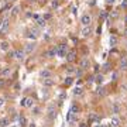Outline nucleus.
Listing matches in <instances>:
<instances>
[{
	"mask_svg": "<svg viewBox=\"0 0 127 127\" xmlns=\"http://www.w3.org/2000/svg\"><path fill=\"white\" fill-rule=\"evenodd\" d=\"M57 55L58 57H65L67 55V44H61L57 47Z\"/></svg>",
	"mask_w": 127,
	"mask_h": 127,
	"instance_id": "nucleus-1",
	"label": "nucleus"
},
{
	"mask_svg": "<svg viewBox=\"0 0 127 127\" xmlns=\"http://www.w3.org/2000/svg\"><path fill=\"white\" fill-rule=\"evenodd\" d=\"M81 23L86 27V25H90V23H92V17H90V14H83L82 16V18H81Z\"/></svg>",
	"mask_w": 127,
	"mask_h": 127,
	"instance_id": "nucleus-2",
	"label": "nucleus"
},
{
	"mask_svg": "<svg viewBox=\"0 0 127 127\" xmlns=\"http://www.w3.org/2000/svg\"><path fill=\"white\" fill-rule=\"evenodd\" d=\"M20 103H21V106H24V107H31V106L34 105V100L31 99V97H24Z\"/></svg>",
	"mask_w": 127,
	"mask_h": 127,
	"instance_id": "nucleus-3",
	"label": "nucleus"
},
{
	"mask_svg": "<svg viewBox=\"0 0 127 127\" xmlns=\"http://www.w3.org/2000/svg\"><path fill=\"white\" fill-rule=\"evenodd\" d=\"M13 58H16V59H24V51H21V50H16L14 51V57Z\"/></svg>",
	"mask_w": 127,
	"mask_h": 127,
	"instance_id": "nucleus-4",
	"label": "nucleus"
},
{
	"mask_svg": "<svg viewBox=\"0 0 127 127\" xmlns=\"http://www.w3.org/2000/svg\"><path fill=\"white\" fill-rule=\"evenodd\" d=\"M89 65H90V62H89V59L86 58V57L81 59V68H82V69H88Z\"/></svg>",
	"mask_w": 127,
	"mask_h": 127,
	"instance_id": "nucleus-5",
	"label": "nucleus"
},
{
	"mask_svg": "<svg viewBox=\"0 0 127 127\" xmlns=\"http://www.w3.org/2000/svg\"><path fill=\"white\" fill-rule=\"evenodd\" d=\"M75 117H76V114H74L72 112H69L67 114V123H69V124H72L74 121H75Z\"/></svg>",
	"mask_w": 127,
	"mask_h": 127,
	"instance_id": "nucleus-6",
	"label": "nucleus"
},
{
	"mask_svg": "<svg viewBox=\"0 0 127 127\" xmlns=\"http://www.w3.org/2000/svg\"><path fill=\"white\" fill-rule=\"evenodd\" d=\"M75 57H76L75 51H69V52L67 54V61H68V62H72V61L75 59Z\"/></svg>",
	"mask_w": 127,
	"mask_h": 127,
	"instance_id": "nucleus-7",
	"label": "nucleus"
},
{
	"mask_svg": "<svg viewBox=\"0 0 127 127\" xmlns=\"http://www.w3.org/2000/svg\"><path fill=\"white\" fill-rule=\"evenodd\" d=\"M40 75H41V78H44V79H45V78H50L51 76V71L50 69H44V71L40 72Z\"/></svg>",
	"mask_w": 127,
	"mask_h": 127,
	"instance_id": "nucleus-8",
	"label": "nucleus"
},
{
	"mask_svg": "<svg viewBox=\"0 0 127 127\" xmlns=\"http://www.w3.org/2000/svg\"><path fill=\"white\" fill-rule=\"evenodd\" d=\"M119 123H120L119 117H116V116H114V117H112V120H110V124H112L113 127H117V126H119Z\"/></svg>",
	"mask_w": 127,
	"mask_h": 127,
	"instance_id": "nucleus-9",
	"label": "nucleus"
},
{
	"mask_svg": "<svg viewBox=\"0 0 127 127\" xmlns=\"http://www.w3.org/2000/svg\"><path fill=\"white\" fill-rule=\"evenodd\" d=\"M8 28V20L6 18V20H3V23H1V31H7Z\"/></svg>",
	"mask_w": 127,
	"mask_h": 127,
	"instance_id": "nucleus-10",
	"label": "nucleus"
},
{
	"mask_svg": "<svg viewBox=\"0 0 127 127\" xmlns=\"http://www.w3.org/2000/svg\"><path fill=\"white\" fill-rule=\"evenodd\" d=\"M105 93H106V89H105V88H97V89H96V95H97V96H105Z\"/></svg>",
	"mask_w": 127,
	"mask_h": 127,
	"instance_id": "nucleus-11",
	"label": "nucleus"
},
{
	"mask_svg": "<svg viewBox=\"0 0 127 127\" xmlns=\"http://www.w3.org/2000/svg\"><path fill=\"white\" fill-rule=\"evenodd\" d=\"M89 120H90V121H96V123H97V121L100 120V117H99L97 114H95V113H92V114L89 116Z\"/></svg>",
	"mask_w": 127,
	"mask_h": 127,
	"instance_id": "nucleus-12",
	"label": "nucleus"
},
{
	"mask_svg": "<svg viewBox=\"0 0 127 127\" xmlns=\"http://www.w3.org/2000/svg\"><path fill=\"white\" fill-rule=\"evenodd\" d=\"M47 55H48V57H55V55H57V47L51 48V50L47 52Z\"/></svg>",
	"mask_w": 127,
	"mask_h": 127,
	"instance_id": "nucleus-13",
	"label": "nucleus"
},
{
	"mask_svg": "<svg viewBox=\"0 0 127 127\" xmlns=\"http://www.w3.org/2000/svg\"><path fill=\"white\" fill-rule=\"evenodd\" d=\"M44 85H45V86H52V85H54V81H52L51 78H45V79H44Z\"/></svg>",
	"mask_w": 127,
	"mask_h": 127,
	"instance_id": "nucleus-14",
	"label": "nucleus"
},
{
	"mask_svg": "<svg viewBox=\"0 0 127 127\" xmlns=\"http://www.w3.org/2000/svg\"><path fill=\"white\" fill-rule=\"evenodd\" d=\"M120 68L121 69H127V58H123L120 61Z\"/></svg>",
	"mask_w": 127,
	"mask_h": 127,
	"instance_id": "nucleus-15",
	"label": "nucleus"
},
{
	"mask_svg": "<svg viewBox=\"0 0 127 127\" xmlns=\"http://www.w3.org/2000/svg\"><path fill=\"white\" fill-rule=\"evenodd\" d=\"M90 33H92V30L88 28V25H86V28H83V31H82V35H83V37H88V35H90Z\"/></svg>",
	"mask_w": 127,
	"mask_h": 127,
	"instance_id": "nucleus-16",
	"label": "nucleus"
},
{
	"mask_svg": "<svg viewBox=\"0 0 127 127\" xmlns=\"http://www.w3.org/2000/svg\"><path fill=\"white\" fill-rule=\"evenodd\" d=\"M18 124H20L21 127H24L25 124H27V120H25V117H24V116H21V117L18 119Z\"/></svg>",
	"mask_w": 127,
	"mask_h": 127,
	"instance_id": "nucleus-17",
	"label": "nucleus"
},
{
	"mask_svg": "<svg viewBox=\"0 0 127 127\" xmlns=\"http://www.w3.org/2000/svg\"><path fill=\"white\" fill-rule=\"evenodd\" d=\"M34 48H35L34 44H27V47H25V52H31V51H34Z\"/></svg>",
	"mask_w": 127,
	"mask_h": 127,
	"instance_id": "nucleus-18",
	"label": "nucleus"
},
{
	"mask_svg": "<svg viewBox=\"0 0 127 127\" xmlns=\"http://www.w3.org/2000/svg\"><path fill=\"white\" fill-rule=\"evenodd\" d=\"M116 44H117V37L112 35V37H110V45H112V47H114Z\"/></svg>",
	"mask_w": 127,
	"mask_h": 127,
	"instance_id": "nucleus-19",
	"label": "nucleus"
},
{
	"mask_svg": "<svg viewBox=\"0 0 127 127\" xmlns=\"http://www.w3.org/2000/svg\"><path fill=\"white\" fill-rule=\"evenodd\" d=\"M69 112H72L74 114H78V113H79V107H78L76 105H74V106L71 107V110H69Z\"/></svg>",
	"mask_w": 127,
	"mask_h": 127,
	"instance_id": "nucleus-20",
	"label": "nucleus"
},
{
	"mask_svg": "<svg viewBox=\"0 0 127 127\" xmlns=\"http://www.w3.org/2000/svg\"><path fill=\"white\" fill-rule=\"evenodd\" d=\"M7 124H8L7 119H0V126H1V127H6Z\"/></svg>",
	"mask_w": 127,
	"mask_h": 127,
	"instance_id": "nucleus-21",
	"label": "nucleus"
},
{
	"mask_svg": "<svg viewBox=\"0 0 127 127\" xmlns=\"http://www.w3.org/2000/svg\"><path fill=\"white\" fill-rule=\"evenodd\" d=\"M0 48H1L3 51H7L8 50V44L7 42H1V44H0Z\"/></svg>",
	"mask_w": 127,
	"mask_h": 127,
	"instance_id": "nucleus-22",
	"label": "nucleus"
},
{
	"mask_svg": "<svg viewBox=\"0 0 127 127\" xmlns=\"http://www.w3.org/2000/svg\"><path fill=\"white\" fill-rule=\"evenodd\" d=\"M95 81H96L97 83H102V82H103V75H96Z\"/></svg>",
	"mask_w": 127,
	"mask_h": 127,
	"instance_id": "nucleus-23",
	"label": "nucleus"
},
{
	"mask_svg": "<svg viewBox=\"0 0 127 127\" xmlns=\"http://www.w3.org/2000/svg\"><path fill=\"white\" fill-rule=\"evenodd\" d=\"M37 23H38L40 27H44V25H45V18H38V21H37Z\"/></svg>",
	"mask_w": 127,
	"mask_h": 127,
	"instance_id": "nucleus-24",
	"label": "nucleus"
},
{
	"mask_svg": "<svg viewBox=\"0 0 127 127\" xmlns=\"http://www.w3.org/2000/svg\"><path fill=\"white\" fill-rule=\"evenodd\" d=\"M74 93H75L76 96H79V95H82V89L81 88H76L75 90H74Z\"/></svg>",
	"mask_w": 127,
	"mask_h": 127,
	"instance_id": "nucleus-25",
	"label": "nucleus"
},
{
	"mask_svg": "<svg viewBox=\"0 0 127 127\" xmlns=\"http://www.w3.org/2000/svg\"><path fill=\"white\" fill-rule=\"evenodd\" d=\"M119 109H120L119 105L117 103H114V105H113V113H119Z\"/></svg>",
	"mask_w": 127,
	"mask_h": 127,
	"instance_id": "nucleus-26",
	"label": "nucleus"
},
{
	"mask_svg": "<svg viewBox=\"0 0 127 127\" xmlns=\"http://www.w3.org/2000/svg\"><path fill=\"white\" fill-rule=\"evenodd\" d=\"M8 74H10V68H4L1 71V75H8Z\"/></svg>",
	"mask_w": 127,
	"mask_h": 127,
	"instance_id": "nucleus-27",
	"label": "nucleus"
},
{
	"mask_svg": "<svg viewBox=\"0 0 127 127\" xmlns=\"http://www.w3.org/2000/svg\"><path fill=\"white\" fill-rule=\"evenodd\" d=\"M65 85H67V86L72 85V78H67V79H65Z\"/></svg>",
	"mask_w": 127,
	"mask_h": 127,
	"instance_id": "nucleus-28",
	"label": "nucleus"
},
{
	"mask_svg": "<svg viewBox=\"0 0 127 127\" xmlns=\"http://www.w3.org/2000/svg\"><path fill=\"white\" fill-rule=\"evenodd\" d=\"M11 14H13V16H17V14H18V7H14V8H13Z\"/></svg>",
	"mask_w": 127,
	"mask_h": 127,
	"instance_id": "nucleus-29",
	"label": "nucleus"
},
{
	"mask_svg": "<svg viewBox=\"0 0 127 127\" xmlns=\"http://www.w3.org/2000/svg\"><path fill=\"white\" fill-rule=\"evenodd\" d=\"M67 71H68V74H74V72H75V69H74L72 67H69V68L67 69Z\"/></svg>",
	"mask_w": 127,
	"mask_h": 127,
	"instance_id": "nucleus-30",
	"label": "nucleus"
},
{
	"mask_svg": "<svg viewBox=\"0 0 127 127\" xmlns=\"http://www.w3.org/2000/svg\"><path fill=\"white\" fill-rule=\"evenodd\" d=\"M121 7H124V8L127 7V0H124V1H123V3H121Z\"/></svg>",
	"mask_w": 127,
	"mask_h": 127,
	"instance_id": "nucleus-31",
	"label": "nucleus"
},
{
	"mask_svg": "<svg viewBox=\"0 0 127 127\" xmlns=\"http://www.w3.org/2000/svg\"><path fill=\"white\" fill-rule=\"evenodd\" d=\"M76 75H78V76H82V69H79V71H76Z\"/></svg>",
	"mask_w": 127,
	"mask_h": 127,
	"instance_id": "nucleus-32",
	"label": "nucleus"
},
{
	"mask_svg": "<svg viewBox=\"0 0 127 127\" xmlns=\"http://www.w3.org/2000/svg\"><path fill=\"white\" fill-rule=\"evenodd\" d=\"M114 1H116V0H106V3H107V4H113Z\"/></svg>",
	"mask_w": 127,
	"mask_h": 127,
	"instance_id": "nucleus-33",
	"label": "nucleus"
},
{
	"mask_svg": "<svg viewBox=\"0 0 127 127\" xmlns=\"http://www.w3.org/2000/svg\"><path fill=\"white\" fill-rule=\"evenodd\" d=\"M3 105H4V100H3V99H1V97H0V107H1V106H3Z\"/></svg>",
	"mask_w": 127,
	"mask_h": 127,
	"instance_id": "nucleus-34",
	"label": "nucleus"
},
{
	"mask_svg": "<svg viewBox=\"0 0 127 127\" xmlns=\"http://www.w3.org/2000/svg\"><path fill=\"white\" fill-rule=\"evenodd\" d=\"M3 83H4V81H0V86H3Z\"/></svg>",
	"mask_w": 127,
	"mask_h": 127,
	"instance_id": "nucleus-35",
	"label": "nucleus"
},
{
	"mask_svg": "<svg viewBox=\"0 0 127 127\" xmlns=\"http://www.w3.org/2000/svg\"><path fill=\"white\" fill-rule=\"evenodd\" d=\"M28 1H30V3H34V1H35V0H28Z\"/></svg>",
	"mask_w": 127,
	"mask_h": 127,
	"instance_id": "nucleus-36",
	"label": "nucleus"
},
{
	"mask_svg": "<svg viewBox=\"0 0 127 127\" xmlns=\"http://www.w3.org/2000/svg\"><path fill=\"white\" fill-rule=\"evenodd\" d=\"M95 127H102V126H99V124H96V126H95Z\"/></svg>",
	"mask_w": 127,
	"mask_h": 127,
	"instance_id": "nucleus-37",
	"label": "nucleus"
},
{
	"mask_svg": "<svg viewBox=\"0 0 127 127\" xmlns=\"http://www.w3.org/2000/svg\"><path fill=\"white\" fill-rule=\"evenodd\" d=\"M1 23H3V21H0V28H1Z\"/></svg>",
	"mask_w": 127,
	"mask_h": 127,
	"instance_id": "nucleus-38",
	"label": "nucleus"
},
{
	"mask_svg": "<svg viewBox=\"0 0 127 127\" xmlns=\"http://www.w3.org/2000/svg\"><path fill=\"white\" fill-rule=\"evenodd\" d=\"M124 34H126V35H127V30H126V31H124Z\"/></svg>",
	"mask_w": 127,
	"mask_h": 127,
	"instance_id": "nucleus-39",
	"label": "nucleus"
},
{
	"mask_svg": "<svg viewBox=\"0 0 127 127\" xmlns=\"http://www.w3.org/2000/svg\"><path fill=\"white\" fill-rule=\"evenodd\" d=\"M8 1H14V0H8Z\"/></svg>",
	"mask_w": 127,
	"mask_h": 127,
	"instance_id": "nucleus-40",
	"label": "nucleus"
},
{
	"mask_svg": "<svg viewBox=\"0 0 127 127\" xmlns=\"http://www.w3.org/2000/svg\"><path fill=\"white\" fill-rule=\"evenodd\" d=\"M126 23H127V17H126Z\"/></svg>",
	"mask_w": 127,
	"mask_h": 127,
	"instance_id": "nucleus-41",
	"label": "nucleus"
}]
</instances>
